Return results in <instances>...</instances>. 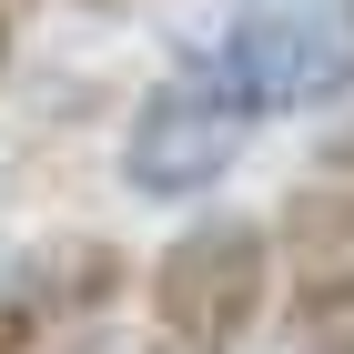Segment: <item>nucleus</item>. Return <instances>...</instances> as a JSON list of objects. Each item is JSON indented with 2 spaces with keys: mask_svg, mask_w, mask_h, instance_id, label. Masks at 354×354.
Returning <instances> with one entry per match:
<instances>
[{
  "mask_svg": "<svg viewBox=\"0 0 354 354\" xmlns=\"http://www.w3.org/2000/svg\"><path fill=\"white\" fill-rule=\"evenodd\" d=\"M203 61L263 132L283 111L354 91V0H233L223 30L203 41Z\"/></svg>",
  "mask_w": 354,
  "mask_h": 354,
  "instance_id": "f257e3e1",
  "label": "nucleus"
},
{
  "mask_svg": "<svg viewBox=\"0 0 354 354\" xmlns=\"http://www.w3.org/2000/svg\"><path fill=\"white\" fill-rule=\"evenodd\" d=\"M273 304V233L253 213H203L152 253L162 354H243Z\"/></svg>",
  "mask_w": 354,
  "mask_h": 354,
  "instance_id": "f03ea898",
  "label": "nucleus"
},
{
  "mask_svg": "<svg viewBox=\"0 0 354 354\" xmlns=\"http://www.w3.org/2000/svg\"><path fill=\"white\" fill-rule=\"evenodd\" d=\"M243 142H253V111L213 82L203 51H183L162 82L132 102V122H122V172H132V192H152V203H192L203 183L233 172Z\"/></svg>",
  "mask_w": 354,
  "mask_h": 354,
  "instance_id": "7ed1b4c3",
  "label": "nucleus"
},
{
  "mask_svg": "<svg viewBox=\"0 0 354 354\" xmlns=\"http://www.w3.org/2000/svg\"><path fill=\"white\" fill-rule=\"evenodd\" d=\"M273 243H283V263H324V253H354V172L344 183H314L283 203V223H263Z\"/></svg>",
  "mask_w": 354,
  "mask_h": 354,
  "instance_id": "20e7f679",
  "label": "nucleus"
},
{
  "mask_svg": "<svg viewBox=\"0 0 354 354\" xmlns=\"http://www.w3.org/2000/svg\"><path fill=\"white\" fill-rule=\"evenodd\" d=\"M111 283H122V263H111V243H61L51 263H41V283L30 294L51 304V324H71V314H102Z\"/></svg>",
  "mask_w": 354,
  "mask_h": 354,
  "instance_id": "39448f33",
  "label": "nucleus"
},
{
  "mask_svg": "<svg viewBox=\"0 0 354 354\" xmlns=\"http://www.w3.org/2000/svg\"><path fill=\"white\" fill-rule=\"evenodd\" d=\"M283 304H294L304 334L354 324V253H324V263H283Z\"/></svg>",
  "mask_w": 354,
  "mask_h": 354,
  "instance_id": "423d86ee",
  "label": "nucleus"
},
{
  "mask_svg": "<svg viewBox=\"0 0 354 354\" xmlns=\"http://www.w3.org/2000/svg\"><path fill=\"white\" fill-rule=\"evenodd\" d=\"M51 304H41V294H30V283H0V354H41V344H51Z\"/></svg>",
  "mask_w": 354,
  "mask_h": 354,
  "instance_id": "0eeeda50",
  "label": "nucleus"
},
{
  "mask_svg": "<svg viewBox=\"0 0 354 354\" xmlns=\"http://www.w3.org/2000/svg\"><path fill=\"white\" fill-rule=\"evenodd\" d=\"M304 354H354V324H324V334H304Z\"/></svg>",
  "mask_w": 354,
  "mask_h": 354,
  "instance_id": "6e6552de",
  "label": "nucleus"
},
{
  "mask_svg": "<svg viewBox=\"0 0 354 354\" xmlns=\"http://www.w3.org/2000/svg\"><path fill=\"white\" fill-rule=\"evenodd\" d=\"M334 172H354V132H344V142H334Z\"/></svg>",
  "mask_w": 354,
  "mask_h": 354,
  "instance_id": "1a4fd4ad",
  "label": "nucleus"
},
{
  "mask_svg": "<svg viewBox=\"0 0 354 354\" xmlns=\"http://www.w3.org/2000/svg\"><path fill=\"white\" fill-rule=\"evenodd\" d=\"M0 71H10V10H0Z\"/></svg>",
  "mask_w": 354,
  "mask_h": 354,
  "instance_id": "9d476101",
  "label": "nucleus"
},
{
  "mask_svg": "<svg viewBox=\"0 0 354 354\" xmlns=\"http://www.w3.org/2000/svg\"><path fill=\"white\" fill-rule=\"evenodd\" d=\"M91 10H132V0H91Z\"/></svg>",
  "mask_w": 354,
  "mask_h": 354,
  "instance_id": "9b49d317",
  "label": "nucleus"
},
{
  "mask_svg": "<svg viewBox=\"0 0 354 354\" xmlns=\"http://www.w3.org/2000/svg\"><path fill=\"white\" fill-rule=\"evenodd\" d=\"M152 354H162V344H152Z\"/></svg>",
  "mask_w": 354,
  "mask_h": 354,
  "instance_id": "f8f14e48",
  "label": "nucleus"
}]
</instances>
